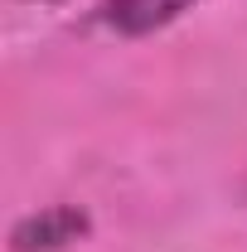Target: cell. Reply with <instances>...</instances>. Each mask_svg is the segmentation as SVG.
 Returning <instances> with one entry per match:
<instances>
[{"label":"cell","instance_id":"obj_1","mask_svg":"<svg viewBox=\"0 0 247 252\" xmlns=\"http://www.w3.org/2000/svg\"><path fill=\"white\" fill-rule=\"evenodd\" d=\"M88 233H93L88 209L49 204V209H39V214H30V219H20L10 228V252H63L78 238H88Z\"/></svg>","mask_w":247,"mask_h":252},{"label":"cell","instance_id":"obj_2","mask_svg":"<svg viewBox=\"0 0 247 252\" xmlns=\"http://www.w3.org/2000/svg\"><path fill=\"white\" fill-rule=\"evenodd\" d=\"M194 0H107L102 5V25L122 39H141V34H155L165 25H175Z\"/></svg>","mask_w":247,"mask_h":252}]
</instances>
